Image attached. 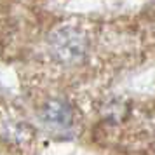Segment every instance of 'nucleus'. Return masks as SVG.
I'll return each instance as SVG.
<instances>
[{
  "mask_svg": "<svg viewBox=\"0 0 155 155\" xmlns=\"http://www.w3.org/2000/svg\"><path fill=\"white\" fill-rule=\"evenodd\" d=\"M89 49L85 33L77 26L64 25L54 30L49 37V51L52 58L63 64H75L82 61Z\"/></svg>",
  "mask_w": 155,
  "mask_h": 155,
  "instance_id": "f257e3e1",
  "label": "nucleus"
},
{
  "mask_svg": "<svg viewBox=\"0 0 155 155\" xmlns=\"http://www.w3.org/2000/svg\"><path fill=\"white\" fill-rule=\"evenodd\" d=\"M42 119L49 127L64 129L71 124V108L63 99H51L42 108Z\"/></svg>",
  "mask_w": 155,
  "mask_h": 155,
  "instance_id": "f03ea898",
  "label": "nucleus"
}]
</instances>
